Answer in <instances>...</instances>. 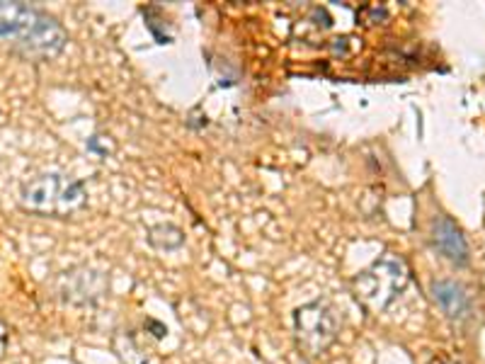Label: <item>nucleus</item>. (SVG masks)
<instances>
[{"label": "nucleus", "mask_w": 485, "mask_h": 364, "mask_svg": "<svg viewBox=\"0 0 485 364\" xmlns=\"http://www.w3.org/2000/svg\"><path fill=\"white\" fill-rule=\"evenodd\" d=\"M410 284V270L396 253L378 255L371 265L354 277V294L374 313L393 306Z\"/></svg>", "instance_id": "nucleus-2"}, {"label": "nucleus", "mask_w": 485, "mask_h": 364, "mask_svg": "<svg viewBox=\"0 0 485 364\" xmlns=\"http://www.w3.org/2000/svg\"><path fill=\"white\" fill-rule=\"evenodd\" d=\"M148 243L158 248V250H175L185 243V236L182 231L172 226V223H160V226H153L151 233H148Z\"/></svg>", "instance_id": "nucleus-7"}, {"label": "nucleus", "mask_w": 485, "mask_h": 364, "mask_svg": "<svg viewBox=\"0 0 485 364\" xmlns=\"http://www.w3.org/2000/svg\"><path fill=\"white\" fill-rule=\"evenodd\" d=\"M296 345L308 354L318 357L337 340V316L328 301L316 299L294 311Z\"/></svg>", "instance_id": "nucleus-4"}, {"label": "nucleus", "mask_w": 485, "mask_h": 364, "mask_svg": "<svg viewBox=\"0 0 485 364\" xmlns=\"http://www.w3.org/2000/svg\"><path fill=\"white\" fill-rule=\"evenodd\" d=\"M430 364H466V362L459 359V357H454V354H439V357H434Z\"/></svg>", "instance_id": "nucleus-8"}, {"label": "nucleus", "mask_w": 485, "mask_h": 364, "mask_svg": "<svg viewBox=\"0 0 485 364\" xmlns=\"http://www.w3.org/2000/svg\"><path fill=\"white\" fill-rule=\"evenodd\" d=\"M0 42H10L29 56L54 58L63 51L68 34L54 17L24 3H0Z\"/></svg>", "instance_id": "nucleus-1"}, {"label": "nucleus", "mask_w": 485, "mask_h": 364, "mask_svg": "<svg viewBox=\"0 0 485 364\" xmlns=\"http://www.w3.org/2000/svg\"><path fill=\"white\" fill-rule=\"evenodd\" d=\"M432 241L449 262L454 265H466L471 260V248L468 241L463 238L461 228L454 223L449 216H437L432 223Z\"/></svg>", "instance_id": "nucleus-5"}, {"label": "nucleus", "mask_w": 485, "mask_h": 364, "mask_svg": "<svg viewBox=\"0 0 485 364\" xmlns=\"http://www.w3.org/2000/svg\"><path fill=\"white\" fill-rule=\"evenodd\" d=\"M432 296L437 301V306L441 309V313L449 316V318L461 320L471 313V299H468L466 289L459 282H452V279L432 282Z\"/></svg>", "instance_id": "nucleus-6"}, {"label": "nucleus", "mask_w": 485, "mask_h": 364, "mask_svg": "<svg viewBox=\"0 0 485 364\" xmlns=\"http://www.w3.org/2000/svg\"><path fill=\"white\" fill-rule=\"evenodd\" d=\"M88 199L85 185L80 180H71L58 173L34 177L22 187V207L34 214L49 216H66L71 211L80 209Z\"/></svg>", "instance_id": "nucleus-3"}]
</instances>
